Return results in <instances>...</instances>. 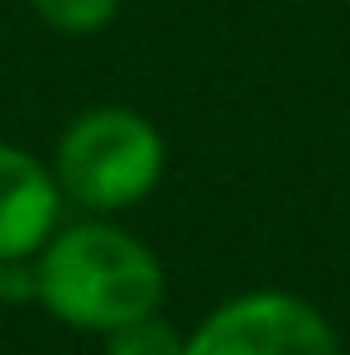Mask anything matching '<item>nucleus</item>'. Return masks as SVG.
<instances>
[{"instance_id": "obj_6", "label": "nucleus", "mask_w": 350, "mask_h": 355, "mask_svg": "<svg viewBox=\"0 0 350 355\" xmlns=\"http://www.w3.org/2000/svg\"><path fill=\"white\" fill-rule=\"evenodd\" d=\"M29 10L58 34H96L116 19L120 0H29Z\"/></svg>"}, {"instance_id": "obj_1", "label": "nucleus", "mask_w": 350, "mask_h": 355, "mask_svg": "<svg viewBox=\"0 0 350 355\" xmlns=\"http://www.w3.org/2000/svg\"><path fill=\"white\" fill-rule=\"evenodd\" d=\"M39 264V302L82 331H116L125 322L159 312L164 302V264L159 254L111 221H82L53 231L34 254Z\"/></svg>"}, {"instance_id": "obj_7", "label": "nucleus", "mask_w": 350, "mask_h": 355, "mask_svg": "<svg viewBox=\"0 0 350 355\" xmlns=\"http://www.w3.org/2000/svg\"><path fill=\"white\" fill-rule=\"evenodd\" d=\"M39 297V264L29 259H0V302H29Z\"/></svg>"}, {"instance_id": "obj_2", "label": "nucleus", "mask_w": 350, "mask_h": 355, "mask_svg": "<svg viewBox=\"0 0 350 355\" xmlns=\"http://www.w3.org/2000/svg\"><path fill=\"white\" fill-rule=\"evenodd\" d=\"M168 164L159 125L130 106H91L62 130L53 178L62 197L87 211H130L139 207Z\"/></svg>"}, {"instance_id": "obj_5", "label": "nucleus", "mask_w": 350, "mask_h": 355, "mask_svg": "<svg viewBox=\"0 0 350 355\" xmlns=\"http://www.w3.org/2000/svg\"><path fill=\"white\" fill-rule=\"evenodd\" d=\"M182 351H187V336L159 312H144L116 331H106V355H182Z\"/></svg>"}, {"instance_id": "obj_4", "label": "nucleus", "mask_w": 350, "mask_h": 355, "mask_svg": "<svg viewBox=\"0 0 350 355\" xmlns=\"http://www.w3.org/2000/svg\"><path fill=\"white\" fill-rule=\"evenodd\" d=\"M62 216V187L34 154L0 144V259L39 254Z\"/></svg>"}, {"instance_id": "obj_3", "label": "nucleus", "mask_w": 350, "mask_h": 355, "mask_svg": "<svg viewBox=\"0 0 350 355\" xmlns=\"http://www.w3.org/2000/svg\"><path fill=\"white\" fill-rule=\"evenodd\" d=\"M182 355H346L322 307L283 288H254L221 302Z\"/></svg>"}]
</instances>
